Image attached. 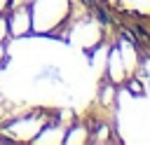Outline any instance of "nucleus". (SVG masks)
<instances>
[{"label":"nucleus","instance_id":"nucleus-2","mask_svg":"<svg viewBox=\"0 0 150 145\" xmlns=\"http://www.w3.org/2000/svg\"><path fill=\"white\" fill-rule=\"evenodd\" d=\"M87 5H91V7H94V5H96V0H87Z\"/></svg>","mask_w":150,"mask_h":145},{"label":"nucleus","instance_id":"nucleus-1","mask_svg":"<svg viewBox=\"0 0 150 145\" xmlns=\"http://www.w3.org/2000/svg\"><path fill=\"white\" fill-rule=\"evenodd\" d=\"M96 14H98V19H101V21H103V23H105V21H108V16H105V12H103V9H98V12H96Z\"/></svg>","mask_w":150,"mask_h":145}]
</instances>
